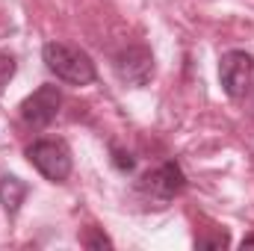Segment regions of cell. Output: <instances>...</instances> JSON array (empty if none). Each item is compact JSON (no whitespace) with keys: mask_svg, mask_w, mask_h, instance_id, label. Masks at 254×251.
Listing matches in <instances>:
<instances>
[{"mask_svg":"<svg viewBox=\"0 0 254 251\" xmlns=\"http://www.w3.org/2000/svg\"><path fill=\"white\" fill-rule=\"evenodd\" d=\"M27 160L39 169V175H45L54 184H63L71 175V151L65 142L57 139H39L27 148Z\"/></svg>","mask_w":254,"mask_h":251,"instance_id":"3","label":"cell"},{"mask_svg":"<svg viewBox=\"0 0 254 251\" xmlns=\"http://www.w3.org/2000/svg\"><path fill=\"white\" fill-rule=\"evenodd\" d=\"M42 60L48 65V71L57 74L68 86H89L98 77L92 57L74 45H65V42H48L42 51Z\"/></svg>","mask_w":254,"mask_h":251,"instance_id":"1","label":"cell"},{"mask_svg":"<svg viewBox=\"0 0 254 251\" xmlns=\"http://www.w3.org/2000/svg\"><path fill=\"white\" fill-rule=\"evenodd\" d=\"M24 198H27V184H24L21 178H15V175L0 178V204L6 207V213L15 216V213L21 210Z\"/></svg>","mask_w":254,"mask_h":251,"instance_id":"7","label":"cell"},{"mask_svg":"<svg viewBox=\"0 0 254 251\" xmlns=\"http://www.w3.org/2000/svg\"><path fill=\"white\" fill-rule=\"evenodd\" d=\"M113 154H116V166L122 169V172H133V166H136V160L125 154V151H119V148H113Z\"/></svg>","mask_w":254,"mask_h":251,"instance_id":"9","label":"cell"},{"mask_svg":"<svg viewBox=\"0 0 254 251\" xmlns=\"http://www.w3.org/2000/svg\"><path fill=\"white\" fill-rule=\"evenodd\" d=\"M187 187V175H184V169L175 163V160H166V163H160L157 169H151V172H145L142 178H139V195L145 198V201H154V204H169L175 195H181Z\"/></svg>","mask_w":254,"mask_h":251,"instance_id":"2","label":"cell"},{"mask_svg":"<svg viewBox=\"0 0 254 251\" xmlns=\"http://www.w3.org/2000/svg\"><path fill=\"white\" fill-rule=\"evenodd\" d=\"M252 74H254V60L246 51H228L219 60V83L225 89L228 98L243 101L249 95L252 86Z\"/></svg>","mask_w":254,"mask_h":251,"instance_id":"5","label":"cell"},{"mask_svg":"<svg viewBox=\"0 0 254 251\" xmlns=\"http://www.w3.org/2000/svg\"><path fill=\"white\" fill-rule=\"evenodd\" d=\"M113 71L125 86L142 89L154 77V54L145 45H127L113 57Z\"/></svg>","mask_w":254,"mask_h":251,"instance_id":"4","label":"cell"},{"mask_svg":"<svg viewBox=\"0 0 254 251\" xmlns=\"http://www.w3.org/2000/svg\"><path fill=\"white\" fill-rule=\"evenodd\" d=\"M80 243H83L86 249H113V240H110V237H104V234H98V231L83 234V237H80Z\"/></svg>","mask_w":254,"mask_h":251,"instance_id":"8","label":"cell"},{"mask_svg":"<svg viewBox=\"0 0 254 251\" xmlns=\"http://www.w3.org/2000/svg\"><path fill=\"white\" fill-rule=\"evenodd\" d=\"M243 246H254V237H246V240H243Z\"/></svg>","mask_w":254,"mask_h":251,"instance_id":"10","label":"cell"},{"mask_svg":"<svg viewBox=\"0 0 254 251\" xmlns=\"http://www.w3.org/2000/svg\"><path fill=\"white\" fill-rule=\"evenodd\" d=\"M60 107H63V92L48 83V86H39L33 95H27L21 101L18 113L27 127H48L60 116Z\"/></svg>","mask_w":254,"mask_h":251,"instance_id":"6","label":"cell"}]
</instances>
